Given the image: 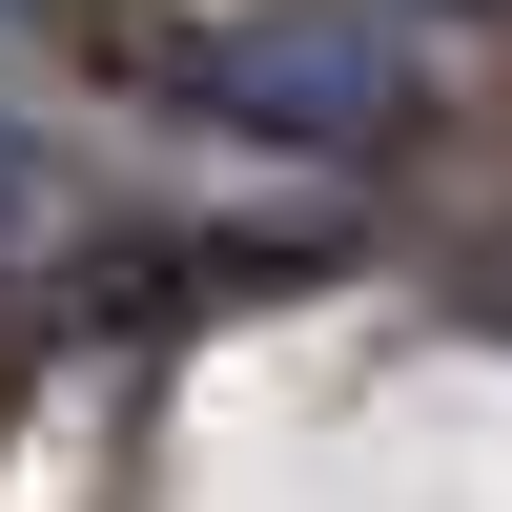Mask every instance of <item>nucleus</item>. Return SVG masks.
<instances>
[{"instance_id":"obj_1","label":"nucleus","mask_w":512,"mask_h":512,"mask_svg":"<svg viewBox=\"0 0 512 512\" xmlns=\"http://www.w3.org/2000/svg\"><path fill=\"white\" fill-rule=\"evenodd\" d=\"M82 62L123 103H185L226 144H308V164H410L431 144V62L308 0H82Z\"/></svg>"},{"instance_id":"obj_3","label":"nucleus","mask_w":512,"mask_h":512,"mask_svg":"<svg viewBox=\"0 0 512 512\" xmlns=\"http://www.w3.org/2000/svg\"><path fill=\"white\" fill-rule=\"evenodd\" d=\"M472 287H512V246H472Z\"/></svg>"},{"instance_id":"obj_2","label":"nucleus","mask_w":512,"mask_h":512,"mask_svg":"<svg viewBox=\"0 0 512 512\" xmlns=\"http://www.w3.org/2000/svg\"><path fill=\"white\" fill-rule=\"evenodd\" d=\"M41 267V185H0V287H21Z\"/></svg>"}]
</instances>
